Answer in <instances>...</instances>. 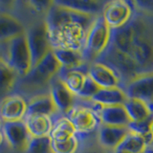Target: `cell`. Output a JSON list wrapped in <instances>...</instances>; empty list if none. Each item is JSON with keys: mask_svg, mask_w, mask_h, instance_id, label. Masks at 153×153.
I'll list each match as a JSON object with an SVG mask.
<instances>
[{"mask_svg": "<svg viewBox=\"0 0 153 153\" xmlns=\"http://www.w3.org/2000/svg\"><path fill=\"white\" fill-rule=\"evenodd\" d=\"M110 44L128 55L143 73L153 72V17L136 13L126 25L111 30Z\"/></svg>", "mask_w": 153, "mask_h": 153, "instance_id": "1", "label": "cell"}, {"mask_svg": "<svg viewBox=\"0 0 153 153\" xmlns=\"http://www.w3.org/2000/svg\"><path fill=\"white\" fill-rule=\"evenodd\" d=\"M60 69L61 67L59 61L56 60L53 51H51L35 66H33L26 76L20 78L18 81L19 88L25 92H35L47 85L49 86L53 79H55L59 73Z\"/></svg>", "mask_w": 153, "mask_h": 153, "instance_id": "2", "label": "cell"}, {"mask_svg": "<svg viewBox=\"0 0 153 153\" xmlns=\"http://www.w3.org/2000/svg\"><path fill=\"white\" fill-rule=\"evenodd\" d=\"M96 61L108 66L116 73L121 81L120 87H122L124 83L135 78L136 76L143 73L130 56L118 50L110 43L105 51L96 59Z\"/></svg>", "mask_w": 153, "mask_h": 153, "instance_id": "3", "label": "cell"}, {"mask_svg": "<svg viewBox=\"0 0 153 153\" xmlns=\"http://www.w3.org/2000/svg\"><path fill=\"white\" fill-rule=\"evenodd\" d=\"M89 29L79 22H71L48 32L52 49L62 48L83 52Z\"/></svg>", "mask_w": 153, "mask_h": 153, "instance_id": "4", "label": "cell"}, {"mask_svg": "<svg viewBox=\"0 0 153 153\" xmlns=\"http://www.w3.org/2000/svg\"><path fill=\"white\" fill-rule=\"evenodd\" d=\"M111 39V29L102 16H98L91 24L86 36L85 47L82 52L87 64L92 63L108 47Z\"/></svg>", "mask_w": 153, "mask_h": 153, "instance_id": "5", "label": "cell"}, {"mask_svg": "<svg viewBox=\"0 0 153 153\" xmlns=\"http://www.w3.org/2000/svg\"><path fill=\"white\" fill-rule=\"evenodd\" d=\"M4 44L7 45L4 61L16 72L19 78H23L32 69V59L25 33Z\"/></svg>", "mask_w": 153, "mask_h": 153, "instance_id": "6", "label": "cell"}, {"mask_svg": "<svg viewBox=\"0 0 153 153\" xmlns=\"http://www.w3.org/2000/svg\"><path fill=\"white\" fill-rule=\"evenodd\" d=\"M96 17L97 16L75 12L53 2L51 7L48 9L44 21L47 31L50 32L71 22H79L89 29Z\"/></svg>", "mask_w": 153, "mask_h": 153, "instance_id": "7", "label": "cell"}, {"mask_svg": "<svg viewBox=\"0 0 153 153\" xmlns=\"http://www.w3.org/2000/svg\"><path fill=\"white\" fill-rule=\"evenodd\" d=\"M26 40L30 51L32 67L40 61L48 53L53 51L52 45L48 36L45 21H38L26 30Z\"/></svg>", "mask_w": 153, "mask_h": 153, "instance_id": "8", "label": "cell"}, {"mask_svg": "<svg viewBox=\"0 0 153 153\" xmlns=\"http://www.w3.org/2000/svg\"><path fill=\"white\" fill-rule=\"evenodd\" d=\"M66 117L74 126L76 136L87 135L95 130H98L99 126L102 124L99 115L89 104L76 103Z\"/></svg>", "mask_w": 153, "mask_h": 153, "instance_id": "9", "label": "cell"}, {"mask_svg": "<svg viewBox=\"0 0 153 153\" xmlns=\"http://www.w3.org/2000/svg\"><path fill=\"white\" fill-rule=\"evenodd\" d=\"M121 88L128 99L140 100L153 110V72L136 76Z\"/></svg>", "mask_w": 153, "mask_h": 153, "instance_id": "10", "label": "cell"}, {"mask_svg": "<svg viewBox=\"0 0 153 153\" xmlns=\"http://www.w3.org/2000/svg\"><path fill=\"white\" fill-rule=\"evenodd\" d=\"M132 5V2L124 0H114L105 3L102 16L111 30L121 28L130 20L134 13Z\"/></svg>", "mask_w": 153, "mask_h": 153, "instance_id": "11", "label": "cell"}, {"mask_svg": "<svg viewBox=\"0 0 153 153\" xmlns=\"http://www.w3.org/2000/svg\"><path fill=\"white\" fill-rule=\"evenodd\" d=\"M1 131L8 145L13 149L25 151L31 135L28 132L26 124L23 121L3 122Z\"/></svg>", "mask_w": 153, "mask_h": 153, "instance_id": "12", "label": "cell"}, {"mask_svg": "<svg viewBox=\"0 0 153 153\" xmlns=\"http://www.w3.org/2000/svg\"><path fill=\"white\" fill-rule=\"evenodd\" d=\"M27 114V100L21 95L11 94L0 102V119L2 122L23 121Z\"/></svg>", "mask_w": 153, "mask_h": 153, "instance_id": "13", "label": "cell"}, {"mask_svg": "<svg viewBox=\"0 0 153 153\" xmlns=\"http://www.w3.org/2000/svg\"><path fill=\"white\" fill-rule=\"evenodd\" d=\"M49 94L56 105L57 111L62 116H66L76 103V96L67 89V87L59 79L57 76L55 79H53V80L50 82Z\"/></svg>", "mask_w": 153, "mask_h": 153, "instance_id": "14", "label": "cell"}, {"mask_svg": "<svg viewBox=\"0 0 153 153\" xmlns=\"http://www.w3.org/2000/svg\"><path fill=\"white\" fill-rule=\"evenodd\" d=\"M128 133L126 126H111L100 124L98 128V143L105 151H113L123 142Z\"/></svg>", "mask_w": 153, "mask_h": 153, "instance_id": "15", "label": "cell"}, {"mask_svg": "<svg viewBox=\"0 0 153 153\" xmlns=\"http://www.w3.org/2000/svg\"><path fill=\"white\" fill-rule=\"evenodd\" d=\"M87 75L100 88L120 87L121 81L116 73L108 66L98 61L88 64Z\"/></svg>", "mask_w": 153, "mask_h": 153, "instance_id": "16", "label": "cell"}, {"mask_svg": "<svg viewBox=\"0 0 153 153\" xmlns=\"http://www.w3.org/2000/svg\"><path fill=\"white\" fill-rule=\"evenodd\" d=\"M25 32V27L18 18L9 13H0V43H7Z\"/></svg>", "mask_w": 153, "mask_h": 153, "instance_id": "17", "label": "cell"}, {"mask_svg": "<svg viewBox=\"0 0 153 153\" xmlns=\"http://www.w3.org/2000/svg\"><path fill=\"white\" fill-rule=\"evenodd\" d=\"M100 123L111 126H127L130 123L126 110L123 105H113V106H102L97 111Z\"/></svg>", "mask_w": 153, "mask_h": 153, "instance_id": "18", "label": "cell"}, {"mask_svg": "<svg viewBox=\"0 0 153 153\" xmlns=\"http://www.w3.org/2000/svg\"><path fill=\"white\" fill-rule=\"evenodd\" d=\"M59 114L49 93L33 96L27 102L26 115H45L54 117Z\"/></svg>", "mask_w": 153, "mask_h": 153, "instance_id": "19", "label": "cell"}, {"mask_svg": "<svg viewBox=\"0 0 153 153\" xmlns=\"http://www.w3.org/2000/svg\"><path fill=\"white\" fill-rule=\"evenodd\" d=\"M54 3L73 10L75 12L98 16H102L103 7L106 2L98 0H56Z\"/></svg>", "mask_w": 153, "mask_h": 153, "instance_id": "20", "label": "cell"}, {"mask_svg": "<svg viewBox=\"0 0 153 153\" xmlns=\"http://www.w3.org/2000/svg\"><path fill=\"white\" fill-rule=\"evenodd\" d=\"M23 122L31 137H50L53 127L52 117L45 115H26Z\"/></svg>", "mask_w": 153, "mask_h": 153, "instance_id": "21", "label": "cell"}, {"mask_svg": "<svg viewBox=\"0 0 153 153\" xmlns=\"http://www.w3.org/2000/svg\"><path fill=\"white\" fill-rule=\"evenodd\" d=\"M53 53L62 69H80L88 66L82 52L56 48L53 49Z\"/></svg>", "mask_w": 153, "mask_h": 153, "instance_id": "22", "label": "cell"}, {"mask_svg": "<svg viewBox=\"0 0 153 153\" xmlns=\"http://www.w3.org/2000/svg\"><path fill=\"white\" fill-rule=\"evenodd\" d=\"M87 68L88 66L83 67L80 69H60L59 73L57 74L59 79L63 82L70 92L76 96L79 93L87 76Z\"/></svg>", "mask_w": 153, "mask_h": 153, "instance_id": "23", "label": "cell"}, {"mask_svg": "<svg viewBox=\"0 0 153 153\" xmlns=\"http://www.w3.org/2000/svg\"><path fill=\"white\" fill-rule=\"evenodd\" d=\"M127 97L121 87L100 88L97 94L91 100V102L102 106H113V105H123Z\"/></svg>", "mask_w": 153, "mask_h": 153, "instance_id": "24", "label": "cell"}, {"mask_svg": "<svg viewBox=\"0 0 153 153\" xmlns=\"http://www.w3.org/2000/svg\"><path fill=\"white\" fill-rule=\"evenodd\" d=\"M59 115L60 114L52 117L53 127L50 133L51 140L66 141L72 137H75L76 135V132L70 120L66 116H59Z\"/></svg>", "mask_w": 153, "mask_h": 153, "instance_id": "25", "label": "cell"}, {"mask_svg": "<svg viewBox=\"0 0 153 153\" xmlns=\"http://www.w3.org/2000/svg\"><path fill=\"white\" fill-rule=\"evenodd\" d=\"M130 122H143L153 117V110L147 103L136 99H128L123 104Z\"/></svg>", "mask_w": 153, "mask_h": 153, "instance_id": "26", "label": "cell"}, {"mask_svg": "<svg viewBox=\"0 0 153 153\" xmlns=\"http://www.w3.org/2000/svg\"><path fill=\"white\" fill-rule=\"evenodd\" d=\"M19 76L6 62L0 64V99L11 95L17 83Z\"/></svg>", "mask_w": 153, "mask_h": 153, "instance_id": "27", "label": "cell"}, {"mask_svg": "<svg viewBox=\"0 0 153 153\" xmlns=\"http://www.w3.org/2000/svg\"><path fill=\"white\" fill-rule=\"evenodd\" d=\"M147 145L142 136L128 131L126 136L117 148L128 153H143Z\"/></svg>", "mask_w": 153, "mask_h": 153, "instance_id": "28", "label": "cell"}, {"mask_svg": "<svg viewBox=\"0 0 153 153\" xmlns=\"http://www.w3.org/2000/svg\"><path fill=\"white\" fill-rule=\"evenodd\" d=\"M79 146V140L72 137L66 141L51 140V153H76Z\"/></svg>", "mask_w": 153, "mask_h": 153, "instance_id": "29", "label": "cell"}, {"mask_svg": "<svg viewBox=\"0 0 153 153\" xmlns=\"http://www.w3.org/2000/svg\"><path fill=\"white\" fill-rule=\"evenodd\" d=\"M26 153H51V138L31 137L25 149Z\"/></svg>", "mask_w": 153, "mask_h": 153, "instance_id": "30", "label": "cell"}, {"mask_svg": "<svg viewBox=\"0 0 153 153\" xmlns=\"http://www.w3.org/2000/svg\"><path fill=\"white\" fill-rule=\"evenodd\" d=\"M100 89V88L87 75L82 87H81V89L79 91V93L76 95V99L82 100V102H90Z\"/></svg>", "mask_w": 153, "mask_h": 153, "instance_id": "31", "label": "cell"}, {"mask_svg": "<svg viewBox=\"0 0 153 153\" xmlns=\"http://www.w3.org/2000/svg\"><path fill=\"white\" fill-rule=\"evenodd\" d=\"M80 153H103V149L102 148V150L98 149V148H87L83 151H81Z\"/></svg>", "mask_w": 153, "mask_h": 153, "instance_id": "32", "label": "cell"}, {"mask_svg": "<svg viewBox=\"0 0 153 153\" xmlns=\"http://www.w3.org/2000/svg\"><path fill=\"white\" fill-rule=\"evenodd\" d=\"M143 153H153V143H151L150 146H148L146 147V149L145 150V152Z\"/></svg>", "mask_w": 153, "mask_h": 153, "instance_id": "33", "label": "cell"}, {"mask_svg": "<svg viewBox=\"0 0 153 153\" xmlns=\"http://www.w3.org/2000/svg\"><path fill=\"white\" fill-rule=\"evenodd\" d=\"M112 153H128V152L123 151V150H121V149H118V148H116V149L112 151Z\"/></svg>", "mask_w": 153, "mask_h": 153, "instance_id": "34", "label": "cell"}, {"mask_svg": "<svg viewBox=\"0 0 153 153\" xmlns=\"http://www.w3.org/2000/svg\"><path fill=\"white\" fill-rule=\"evenodd\" d=\"M4 142V136H3V134H2V131L0 130V146L2 145Z\"/></svg>", "mask_w": 153, "mask_h": 153, "instance_id": "35", "label": "cell"}, {"mask_svg": "<svg viewBox=\"0 0 153 153\" xmlns=\"http://www.w3.org/2000/svg\"><path fill=\"white\" fill-rule=\"evenodd\" d=\"M150 133H151V135L153 136V118H152L151 123H150Z\"/></svg>", "mask_w": 153, "mask_h": 153, "instance_id": "36", "label": "cell"}, {"mask_svg": "<svg viewBox=\"0 0 153 153\" xmlns=\"http://www.w3.org/2000/svg\"><path fill=\"white\" fill-rule=\"evenodd\" d=\"M3 61H4V56H3L2 53L0 52V64H1Z\"/></svg>", "mask_w": 153, "mask_h": 153, "instance_id": "37", "label": "cell"}, {"mask_svg": "<svg viewBox=\"0 0 153 153\" xmlns=\"http://www.w3.org/2000/svg\"><path fill=\"white\" fill-rule=\"evenodd\" d=\"M2 123H3V122H2V120L0 119V130H1V126H2Z\"/></svg>", "mask_w": 153, "mask_h": 153, "instance_id": "38", "label": "cell"}]
</instances>
